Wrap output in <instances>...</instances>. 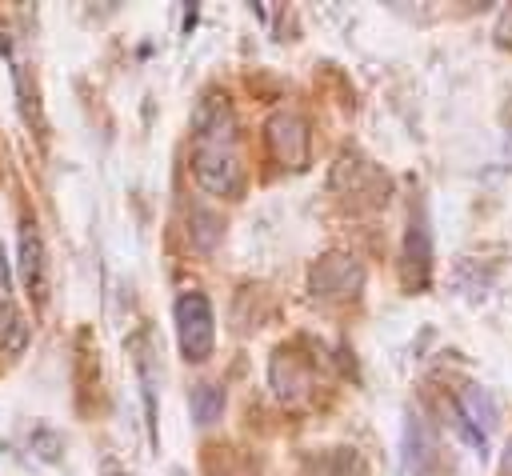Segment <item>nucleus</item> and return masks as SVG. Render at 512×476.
I'll return each instance as SVG.
<instances>
[{"label": "nucleus", "mask_w": 512, "mask_h": 476, "mask_svg": "<svg viewBox=\"0 0 512 476\" xmlns=\"http://www.w3.org/2000/svg\"><path fill=\"white\" fill-rule=\"evenodd\" d=\"M192 176L208 196H224V200L240 196L244 188L236 112L220 92H204L192 112Z\"/></svg>", "instance_id": "obj_1"}, {"label": "nucleus", "mask_w": 512, "mask_h": 476, "mask_svg": "<svg viewBox=\"0 0 512 476\" xmlns=\"http://www.w3.org/2000/svg\"><path fill=\"white\" fill-rule=\"evenodd\" d=\"M172 320H176V340H180V352L188 364H204L212 356V344H216V316H212V304L204 292H184L172 308Z\"/></svg>", "instance_id": "obj_2"}, {"label": "nucleus", "mask_w": 512, "mask_h": 476, "mask_svg": "<svg viewBox=\"0 0 512 476\" xmlns=\"http://www.w3.org/2000/svg\"><path fill=\"white\" fill-rule=\"evenodd\" d=\"M264 144H268V156L280 164V168H304L308 164V124L300 112L292 108H280L268 116L264 124Z\"/></svg>", "instance_id": "obj_3"}, {"label": "nucleus", "mask_w": 512, "mask_h": 476, "mask_svg": "<svg viewBox=\"0 0 512 476\" xmlns=\"http://www.w3.org/2000/svg\"><path fill=\"white\" fill-rule=\"evenodd\" d=\"M308 284L320 300H352L364 288V264L348 252H328L312 264Z\"/></svg>", "instance_id": "obj_4"}, {"label": "nucleus", "mask_w": 512, "mask_h": 476, "mask_svg": "<svg viewBox=\"0 0 512 476\" xmlns=\"http://www.w3.org/2000/svg\"><path fill=\"white\" fill-rule=\"evenodd\" d=\"M268 384H272L276 400L304 404L312 396V364L292 348H276L268 360Z\"/></svg>", "instance_id": "obj_5"}, {"label": "nucleus", "mask_w": 512, "mask_h": 476, "mask_svg": "<svg viewBox=\"0 0 512 476\" xmlns=\"http://www.w3.org/2000/svg\"><path fill=\"white\" fill-rule=\"evenodd\" d=\"M400 276H404L408 288H428V276H432V236H428L424 216H416V212H412V224L404 232Z\"/></svg>", "instance_id": "obj_6"}, {"label": "nucleus", "mask_w": 512, "mask_h": 476, "mask_svg": "<svg viewBox=\"0 0 512 476\" xmlns=\"http://www.w3.org/2000/svg\"><path fill=\"white\" fill-rule=\"evenodd\" d=\"M456 416H460V432H464L476 448H484L488 432L496 428V404H492V396H488L480 384H464V388L456 392Z\"/></svg>", "instance_id": "obj_7"}, {"label": "nucleus", "mask_w": 512, "mask_h": 476, "mask_svg": "<svg viewBox=\"0 0 512 476\" xmlns=\"http://www.w3.org/2000/svg\"><path fill=\"white\" fill-rule=\"evenodd\" d=\"M20 280H24V292L44 304L48 296V264H44V240L36 232V224H20Z\"/></svg>", "instance_id": "obj_8"}, {"label": "nucleus", "mask_w": 512, "mask_h": 476, "mask_svg": "<svg viewBox=\"0 0 512 476\" xmlns=\"http://www.w3.org/2000/svg\"><path fill=\"white\" fill-rule=\"evenodd\" d=\"M404 452H408V472L412 476H432L436 464H440V444H436V432L424 416H408V428H404Z\"/></svg>", "instance_id": "obj_9"}, {"label": "nucleus", "mask_w": 512, "mask_h": 476, "mask_svg": "<svg viewBox=\"0 0 512 476\" xmlns=\"http://www.w3.org/2000/svg\"><path fill=\"white\" fill-rule=\"evenodd\" d=\"M136 348V376H140V392H144V412H148V428H152V440H156V388H160V368H156V352L148 344V336H136L132 340Z\"/></svg>", "instance_id": "obj_10"}, {"label": "nucleus", "mask_w": 512, "mask_h": 476, "mask_svg": "<svg viewBox=\"0 0 512 476\" xmlns=\"http://www.w3.org/2000/svg\"><path fill=\"white\" fill-rule=\"evenodd\" d=\"M220 416H224V388L220 384H196L192 388V420L200 428H208Z\"/></svg>", "instance_id": "obj_11"}, {"label": "nucleus", "mask_w": 512, "mask_h": 476, "mask_svg": "<svg viewBox=\"0 0 512 476\" xmlns=\"http://www.w3.org/2000/svg\"><path fill=\"white\" fill-rule=\"evenodd\" d=\"M220 232H224V224H220L216 212H208V208H192V216H188V236H192L196 248H204V252L216 248Z\"/></svg>", "instance_id": "obj_12"}, {"label": "nucleus", "mask_w": 512, "mask_h": 476, "mask_svg": "<svg viewBox=\"0 0 512 476\" xmlns=\"http://www.w3.org/2000/svg\"><path fill=\"white\" fill-rule=\"evenodd\" d=\"M320 476H364V460L352 448H336L320 460Z\"/></svg>", "instance_id": "obj_13"}, {"label": "nucleus", "mask_w": 512, "mask_h": 476, "mask_svg": "<svg viewBox=\"0 0 512 476\" xmlns=\"http://www.w3.org/2000/svg\"><path fill=\"white\" fill-rule=\"evenodd\" d=\"M24 344H28V324H24V316L8 312V320H4V328H0V348H4L8 356H20Z\"/></svg>", "instance_id": "obj_14"}, {"label": "nucleus", "mask_w": 512, "mask_h": 476, "mask_svg": "<svg viewBox=\"0 0 512 476\" xmlns=\"http://www.w3.org/2000/svg\"><path fill=\"white\" fill-rule=\"evenodd\" d=\"M32 448H40L44 460H56V456H60V440H56L48 428H36V432H32Z\"/></svg>", "instance_id": "obj_15"}, {"label": "nucleus", "mask_w": 512, "mask_h": 476, "mask_svg": "<svg viewBox=\"0 0 512 476\" xmlns=\"http://www.w3.org/2000/svg\"><path fill=\"white\" fill-rule=\"evenodd\" d=\"M496 40L504 44V48H512V4L500 12V20H496Z\"/></svg>", "instance_id": "obj_16"}, {"label": "nucleus", "mask_w": 512, "mask_h": 476, "mask_svg": "<svg viewBox=\"0 0 512 476\" xmlns=\"http://www.w3.org/2000/svg\"><path fill=\"white\" fill-rule=\"evenodd\" d=\"M0 292H12V272H8V256L0 248Z\"/></svg>", "instance_id": "obj_17"}, {"label": "nucleus", "mask_w": 512, "mask_h": 476, "mask_svg": "<svg viewBox=\"0 0 512 476\" xmlns=\"http://www.w3.org/2000/svg\"><path fill=\"white\" fill-rule=\"evenodd\" d=\"M500 476H512V440L504 444V456H500Z\"/></svg>", "instance_id": "obj_18"}, {"label": "nucleus", "mask_w": 512, "mask_h": 476, "mask_svg": "<svg viewBox=\"0 0 512 476\" xmlns=\"http://www.w3.org/2000/svg\"><path fill=\"white\" fill-rule=\"evenodd\" d=\"M8 312H12V308H8L4 300H0V328H4V320H8Z\"/></svg>", "instance_id": "obj_19"}]
</instances>
